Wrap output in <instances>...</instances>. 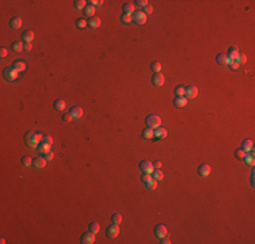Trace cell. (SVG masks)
<instances>
[{"instance_id": "cell-8", "label": "cell", "mask_w": 255, "mask_h": 244, "mask_svg": "<svg viewBox=\"0 0 255 244\" xmlns=\"http://www.w3.org/2000/svg\"><path fill=\"white\" fill-rule=\"evenodd\" d=\"M168 233L167 228H166L163 224H158V225L155 226V236L158 239H161V237H166Z\"/></svg>"}, {"instance_id": "cell-35", "label": "cell", "mask_w": 255, "mask_h": 244, "mask_svg": "<svg viewBox=\"0 0 255 244\" xmlns=\"http://www.w3.org/2000/svg\"><path fill=\"white\" fill-rule=\"evenodd\" d=\"M185 91H186V88L183 87V85H178V87L175 88L176 96H185Z\"/></svg>"}, {"instance_id": "cell-45", "label": "cell", "mask_w": 255, "mask_h": 244, "mask_svg": "<svg viewBox=\"0 0 255 244\" xmlns=\"http://www.w3.org/2000/svg\"><path fill=\"white\" fill-rule=\"evenodd\" d=\"M90 6H92V7H97V6H100V4L103 3L102 0H90V1H87Z\"/></svg>"}, {"instance_id": "cell-18", "label": "cell", "mask_w": 255, "mask_h": 244, "mask_svg": "<svg viewBox=\"0 0 255 244\" xmlns=\"http://www.w3.org/2000/svg\"><path fill=\"white\" fill-rule=\"evenodd\" d=\"M252 148H254V142H252V140H244L243 141V145H242V149L246 153L251 152Z\"/></svg>"}, {"instance_id": "cell-49", "label": "cell", "mask_w": 255, "mask_h": 244, "mask_svg": "<svg viewBox=\"0 0 255 244\" xmlns=\"http://www.w3.org/2000/svg\"><path fill=\"white\" fill-rule=\"evenodd\" d=\"M31 47H33L31 42H25V44H23V49L27 50V52H29V50H31Z\"/></svg>"}, {"instance_id": "cell-42", "label": "cell", "mask_w": 255, "mask_h": 244, "mask_svg": "<svg viewBox=\"0 0 255 244\" xmlns=\"http://www.w3.org/2000/svg\"><path fill=\"white\" fill-rule=\"evenodd\" d=\"M151 179H152V175H149V174H143V177H141V182H143L144 185L148 183Z\"/></svg>"}, {"instance_id": "cell-28", "label": "cell", "mask_w": 255, "mask_h": 244, "mask_svg": "<svg viewBox=\"0 0 255 244\" xmlns=\"http://www.w3.org/2000/svg\"><path fill=\"white\" fill-rule=\"evenodd\" d=\"M152 178L156 180H161L163 178H164V174L160 171V168H155V171L152 172Z\"/></svg>"}, {"instance_id": "cell-23", "label": "cell", "mask_w": 255, "mask_h": 244, "mask_svg": "<svg viewBox=\"0 0 255 244\" xmlns=\"http://www.w3.org/2000/svg\"><path fill=\"white\" fill-rule=\"evenodd\" d=\"M122 10H123V14H128V15L135 14V6L132 3H125L122 6Z\"/></svg>"}, {"instance_id": "cell-32", "label": "cell", "mask_w": 255, "mask_h": 244, "mask_svg": "<svg viewBox=\"0 0 255 244\" xmlns=\"http://www.w3.org/2000/svg\"><path fill=\"white\" fill-rule=\"evenodd\" d=\"M145 186H147L148 190H155V188L158 187V180L153 179V178H152V179H151L148 183H145Z\"/></svg>"}, {"instance_id": "cell-31", "label": "cell", "mask_w": 255, "mask_h": 244, "mask_svg": "<svg viewBox=\"0 0 255 244\" xmlns=\"http://www.w3.org/2000/svg\"><path fill=\"white\" fill-rule=\"evenodd\" d=\"M112 221H113V224H117V225H120V224L122 222V216H121L120 213H114V214L112 216Z\"/></svg>"}, {"instance_id": "cell-36", "label": "cell", "mask_w": 255, "mask_h": 244, "mask_svg": "<svg viewBox=\"0 0 255 244\" xmlns=\"http://www.w3.org/2000/svg\"><path fill=\"white\" fill-rule=\"evenodd\" d=\"M151 68H152V71L155 72V73H158V72H160V71H161V64H160L159 61H155V62H152Z\"/></svg>"}, {"instance_id": "cell-38", "label": "cell", "mask_w": 255, "mask_h": 244, "mask_svg": "<svg viewBox=\"0 0 255 244\" xmlns=\"http://www.w3.org/2000/svg\"><path fill=\"white\" fill-rule=\"evenodd\" d=\"M22 164H23L25 167H30V165L33 164V160L30 159L29 156H23V157H22Z\"/></svg>"}, {"instance_id": "cell-3", "label": "cell", "mask_w": 255, "mask_h": 244, "mask_svg": "<svg viewBox=\"0 0 255 244\" xmlns=\"http://www.w3.org/2000/svg\"><path fill=\"white\" fill-rule=\"evenodd\" d=\"M18 73H19V72H18L14 67H7L3 71V76L7 82H15V80L18 79Z\"/></svg>"}, {"instance_id": "cell-21", "label": "cell", "mask_w": 255, "mask_h": 244, "mask_svg": "<svg viewBox=\"0 0 255 244\" xmlns=\"http://www.w3.org/2000/svg\"><path fill=\"white\" fill-rule=\"evenodd\" d=\"M141 134H143V137L145 138V140H151V138L155 137V132H153V129H151V128H145V129L141 132Z\"/></svg>"}, {"instance_id": "cell-7", "label": "cell", "mask_w": 255, "mask_h": 244, "mask_svg": "<svg viewBox=\"0 0 255 244\" xmlns=\"http://www.w3.org/2000/svg\"><path fill=\"white\" fill-rule=\"evenodd\" d=\"M95 241V233L94 232H85L82 235V237H80V243L83 244H92Z\"/></svg>"}, {"instance_id": "cell-48", "label": "cell", "mask_w": 255, "mask_h": 244, "mask_svg": "<svg viewBox=\"0 0 255 244\" xmlns=\"http://www.w3.org/2000/svg\"><path fill=\"white\" fill-rule=\"evenodd\" d=\"M152 11H153V8L149 6V4H148V6L145 7V8H144V11H143V12H144L145 15H148V14H152Z\"/></svg>"}, {"instance_id": "cell-50", "label": "cell", "mask_w": 255, "mask_h": 244, "mask_svg": "<svg viewBox=\"0 0 255 244\" xmlns=\"http://www.w3.org/2000/svg\"><path fill=\"white\" fill-rule=\"evenodd\" d=\"M0 57H1V59H6L7 57V49H4V47L0 49Z\"/></svg>"}, {"instance_id": "cell-29", "label": "cell", "mask_w": 255, "mask_h": 244, "mask_svg": "<svg viewBox=\"0 0 255 244\" xmlns=\"http://www.w3.org/2000/svg\"><path fill=\"white\" fill-rule=\"evenodd\" d=\"M11 49L14 50V52H22V50H25V49H23V44H22V42H19V41L12 42Z\"/></svg>"}, {"instance_id": "cell-25", "label": "cell", "mask_w": 255, "mask_h": 244, "mask_svg": "<svg viewBox=\"0 0 255 244\" xmlns=\"http://www.w3.org/2000/svg\"><path fill=\"white\" fill-rule=\"evenodd\" d=\"M71 115H72V118L77 119V118H80L83 115V109L82 107H72V110H71Z\"/></svg>"}, {"instance_id": "cell-6", "label": "cell", "mask_w": 255, "mask_h": 244, "mask_svg": "<svg viewBox=\"0 0 255 244\" xmlns=\"http://www.w3.org/2000/svg\"><path fill=\"white\" fill-rule=\"evenodd\" d=\"M140 170H141V172L143 174H149V175H152V172L155 171V167H153L152 163L144 160V162L140 163Z\"/></svg>"}, {"instance_id": "cell-13", "label": "cell", "mask_w": 255, "mask_h": 244, "mask_svg": "<svg viewBox=\"0 0 255 244\" xmlns=\"http://www.w3.org/2000/svg\"><path fill=\"white\" fill-rule=\"evenodd\" d=\"M216 61H217V64H220V65H228L229 62L232 61V60H229L228 57H227V54L220 53V54H217Z\"/></svg>"}, {"instance_id": "cell-16", "label": "cell", "mask_w": 255, "mask_h": 244, "mask_svg": "<svg viewBox=\"0 0 255 244\" xmlns=\"http://www.w3.org/2000/svg\"><path fill=\"white\" fill-rule=\"evenodd\" d=\"M10 26H11V29H14V30L21 29V27H22V19L19 18V16H15V18H12L11 21H10Z\"/></svg>"}, {"instance_id": "cell-9", "label": "cell", "mask_w": 255, "mask_h": 244, "mask_svg": "<svg viewBox=\"0 0 255 244\" xmlns=\"http://www.w3.org/2000/svg\"><path fill=\"white\" fill-rule=\"evenodd\" d=\"M164 82H166V79H164V76L161 75V72H158V73H155L152 76V83L156 85V87H161V85L164 84Z\"/></svg>"}, {"instance_id": "cell-43", "label": "cell", "mask_w": 255, "mask_h": 244, "mask_svg": "<svg viewBox=\"0 0 255 244\" xmlns=\"http://www.w3.org/2000/svg\"><path fill=\"white\" fill-rule=\"evenodd\" d=\"M62 119H64V122H71L74 118H72L71 113H64V114H62Z\"/></svg>"}, {"instance_id": "cell-24", "label": "cell", "mask_w": 255, "mask_h": 244, "mask_svg": "<svg viewBox=\"0 0 255 244\" xmlns=\"http://www.w3.org/2000/svg\"><path fill=\"white\" fill-rule=\"evenodd\" d=\"M37 151H38L39 153H48V152H50V145L46 144L45 141H42V142H39V145L37 147Z\"/></svg>"}, {"instance_id": "cell-11", "label": "cell", "mask_w": 255, "mask_h": 244, "mask_svg": "<svg viewBox=\"0 0 255 244\" xmlns=\"http://www.w3.org/2000/svg\"><path fill=\"white\" fill-rule=\"evenodd\" d=\"M210 165H208V164H201L198 167V175L199 177H209V174H210Z\"/></svg>"}, {"instance_id": "cell-33", "label": "cell", "mask_w": 255, "mask_h": 244, "mask_svg": "<svg viewBox=\"0 0 255 244\" xmlns=\"http://www.w3.org/2000/svg\"><path fill=\"white\" fill-rule=\"evenodd\" d=\"M121 22L125 24H129L132 22V15H128V14H122L121 15Z\"/></svg>"}, {"instance_id": "cell-12", "label": "cell", "mask_w": 255, "mask_h": 244, "mask_svg": "<svg viewBox=\"0 0 255 244\" xmlns=\"http://www.w3.org/2000/svg\"><path fill=\"white\" fill-rule=\"evenodd\" d=\"M153 132H155V138H158V140H163V138L167 137V130H166L164 128H161V126L156 128Z\"/></svg>"}, {"instance_id": "cell-34", "label": "cell", "mask_w": 255, "mask_h": 244, "mask_svg": "<svg viewBox=\"0 0 255 244\" xmlns=\"http://www.w3.org/2000/svg\"><path fill=\"white\" fill-rule=\"evenodd\" d=\"M76 26L79 27V29H84V27L88 26V23H87V21H85L84 18H79L76 21Z\"/></svg>"}, {"instance_id": "cell-39", "label": "cell", "mask_w": 255, "mask_h": 244, "mask_svg": "<svg viewBox=\"0 0 255 244\" xmlns=\"http://www.w3.org/2000/svg\"><path fill=\"white\" fill-rule=\"evenodd\" d=\"M246 155H247V153L244 152L242 148H240V149H236V151H235V156H236L238 159H244V157H246Z\"/></svg>"}, {"instance_id": "cell-44", "label": "cell", "mask_w": 255, "mask_h": 244, "mask_svg": "<svg viewBox=\"0 0 255 244\" xmlns=\"http://www.w3.org/2000/svg\"><path fill=\"white\" fill-rule=\"evenodd\" d=\"M246 60L247 59H246V56H244V54H239L238 59L235 60V61H238V64L240 65V64H244V62H246Z\"/></svg>"}, {"instance_id": "cell-37", "label": "cell", "mask_w": 255, "mask_h": 244, "mask_svg": "<svg viewBox=\"0 0 255 244\" xmlns=\"http://www.w3.org/2000/svg\"><path fill=\"white\" fill-rule=\"evenodd\" d=\"M87 1H84V0H76L75 1V7H76L77 10H84V7L87 6Z\"/></svg>"}, {"instance_id": "cell-52", "label": "cell", "mask_w": 255, "mask_h": 244, "mask_svg": "<svg viewBox=\"0 0 255 244\" xmlns=\"http://www.w3.org/2000/svg\"><path fill=\"white\" fill-rule=\"evenodd\" d=\"M160 243H161V244H168V243H171V241L168 240L167 236H166V237H161V239H160Z\"/></svg>"}, {"instance_id": "cell-30", "label": "cell", "mask_w": 255, "mask_h": 244, "mask_svg": "<svg viewBox=\"0 0 255 244\" xmlns=\"http://www.w3.org/2000/svg\"><path fill=\"white\" fill-rule=\"evenodd\" d=\"M88 231H91V232H94L95 235H97V233L99 232V224L95 222V221L90 222V225H88Z\"/></svg>"}, {"instance_id": "cell-10", "label": "cell", "mask_w": 255, "mask_h": 244, "mask_svg": "<svg viewBox=\"0 0 255 244\" xmlns=\"http://www.w3.org/2000/svg\"><path fill=\"white\" fill-rule=\"evenodd\" d=\"M197 95H198V90H197V87H194V85H191V87H187L185 91V98L186 99H193V98H196Z\"/></svg>"}, {"instance_id": "cell-15", "label": "cell", "mask_w": 255, "mask_h": 244, "mask_svg": "<svg viewBox=\"0 0 255 244\" xmlns=\"http://www.w3.org/2000/svg\"><path fill=\"white\" fill-rule=\"evenodd\" d=\"M33 165H34L35 168H44L45 165H46V159L45 157H37V159L33 160Z\"/></svg>"}, {"instance_id": "cell-22", "label": "cell", "mask_w": 255, "mask_h": 244, "mask_svg": "<svg viewBox=\"0 0 255 244\" xmlns=\"http://www.w3.org/2000/svg\"><path fill=\"white\" fill-rule=\"evenodd\" d=\"M187 100L185 96H176V99L174 100V105H175L176 107H185L186 105H187Z\"/></svg>"}, {"instance_id": "cell-4", "label": "cell", "mask_w": 255, "mask_h": 244, "mask_svg": "<svg viewBox=\"0 0 255 244\" xmlns=\"http://www.w3.org/2000/svg\"><path fill=\"white\" fill-rule=\"evenodd\" d=\"M132 22H135L136 24H145V22H147V15L144 14L143 11H136L132 15Z\"/></svg>"}, {"instance_id": "cell-2", "label": "cell", "mask_w": 255, "mask_h": 244, "mask_svg": "<svg viewBox=\"0 0 255 244\" xmlns=\"http://www.w3.org/2000/svg\"><path fill=\"white\" fill-rule=\"evenodd\" d=\"M145 124H147V128H151V129L155 130L156 128H159L161 125V119H160V117H158V115L151 114L145 118Z\"/></svg>"}, {"instance_id": "cell-5", "label": "cell", "mask_w": 255, "mask_h": 244, "mask_svg": "<svg viewBox=\"0 0 255 244\" xmlns=\"http://www.w3.org/2000/svg\"><path fill=\"white\" fill-rule=\"evenodd\" d=\"M106 235H107L110 239H115L118 235H120V226H118L117 224H112L110 226L106 228Z\"/></svg>"}, {"instance_id": "cell-51", "label": "cell", "mask_w": 255, "mask_h": 244, "mask_svg": "<svg viewBox=\"0 0 255 244\" xmlns=\"http://www.w3.org/2000/svg\"><path fill=\"white\" fill-rule=\"evenodd\" d=\"M46 160H52L53 159V152H48V153H45V156H44Z\"/></svg>"}, {"instance_id": "cell-41", "label": "cell", "mask_w": 255, "mask_h": 244, "mask_svg": "<svg viewBox=\"0 0 255 244\" xmlns=\"http://www.w3.org/2000/svg\"><path fill=\"white\" fill-rule=\"evenodd\" d=\"M136 6L138 7V8H145V7L148 6V1L147 0H137V1H135Z\"/></svg>"}, {"instance_id": "cell-27", "label": "cell", "mask_w": 255, "mask_h": 244, "mask_svg": "<svg viewBox=\"0 0 255 244\" xmlns=\"http://www.w3.org/2000/svg\"><path fill=\"white\" fill-rule=\"evenodd\" d=\"M53 107L57 110V111H64L65 110V102L64 100H56L53 103Z\"/></svg>"}, {"instance_id": "cell-20", "label": "cell", "mask_w": 255, "mask_h": 244, "mask_svg": "<svg viewBox=\"0 0 255 244\" xmlns=\"http://www.w3.org/2000/svg\"><path fill=\"white\" fill-rule=\"evenodd\" d=\"M12 67L16 69L18 72H23V71H26V62L25 61H21V60H16V61L12 64Z\"/></svg>"}, {"instance_id": "cell-47", "label": "cell", "mask_w": 255, "mask_h": 244, "mask_svg": "<svg viewBox=\"0 0 255 244\" xmlns=\"http://www.w3.org/2000/svg\"><path fill=\"white\" fill-rule=\"evenodd\" d=\"M42 141H45V142H46V144L52 145V144H53V138H52V136L46 134V136H44V140H42Z\"/></svg>"}, {"instance_id": "cell-17", "label": "cell", "mask_w": 255, "mask_h": 244, "mask_svg": "<svg viewBox=\"0 0 255 244\" xmlns=\"http://www.w3.org/2000/svg\"><path fill=\"white\" fill-rule=\"evenodd\" d=\"M87 23L91 29H98V27L100 26V19L98 18V16H92V18H90L87 21Z\"/></svg>"}, {"instance_id": "cell-19", "label": "cell", "mask_w": 255, "mask_h": 244, "mask_svg": "<svg viewBox=\"0 0 255 244\" xmlns=\"http://www.w3.org/2000/svg\"><path fill=\"white\" fill-rule=\"evenodd\" d=\"M22 39H23L25 42H31L33 39H34V33L31 31V30H26V31L22 33Z\"/></svg>"}, {"instance_id": "cell-40", "label": "cell", "mask_w": 255, "mask_h": 244, "mask_svg": "<svg viewBox=\"0 0 255 244\" xmlns=\"http://www.w3.org/2000/svg\"><path fill=\"white\" fill-rule=\"evenodd\" d=\"M244 160H246V163L248 165H254V155L252 153H250V155H246V157H244Z\"/></svg>"}, {"instance_id": "cell-53", "label": "cell", "mask_w": 255, "mask_h": 244, "mask_svg": "<svg viewBox=\"0 0 255 244\" xmlns=\"http://www.w3.org/2000/svg\"><path fill=\"white\" fill-rule=\"evenodd\" d=\"M153 167H155V168H160L161 167V162H155V163H153Z\"/></svg>"}, {"instance_id": "cell-14", "label": "cell", "mask_w": 255, "mask_h": 244, "mask_svg": "<svg viewBox=\"0 0 255 244\" xmlns=\"http://www.w3.org/2000/svg\"><path fill=\"white\" fill-rule=\"evenodd\" d=\"M239 50H238V47L236 46H231L228 49V53H227V57H228L229 60H236L238 59V56H239Z\"/></svg>"}, {"instance_id": "cell-1", "label": "cell", "mask_w": 255, "mask_h": 244, "mask_svg": "<svg viewBox=\"0 0 255 244\" xmlns=\"http://www.w3.org/2000/svg\"><path fill=\"white\" fill-rule=\"evenodd\" d=\"M42 140H44V136H41L39 133L27 132L25 134V144L27 148H37L39 142H42Z\"/></svg>"}, {"instance_id": "cell-26", "label": "cell", "mask_w": 255, "mask_h": 244, "mask_svg": "<svg viewBox=\"0 0 255 244\" xmlns=\"http://www.w3.org/2000/svg\"><path fill=\"white\" fill-rule=\"evenodd\" d=\"M95 14V7L90 6V4H87V6L84 7V15L85 16H90V18H92Z\"/></svg>"}, {"instance_id": "cell-46", "label": "cell", "mask_w": 255, "mask_h": 244, "mask_svg": "<svg viewBox=\"0 0 255 244\" xmlns=\"http://www.w3.org/2000/svg\"><path fill=\"white\" fill-rule=\"evenodd\" d=\"M228 65L231 67L232 71H236V69H239V64H238V61H235V60H232V61L229 62Z\"/></svg>"}]
</instances>
